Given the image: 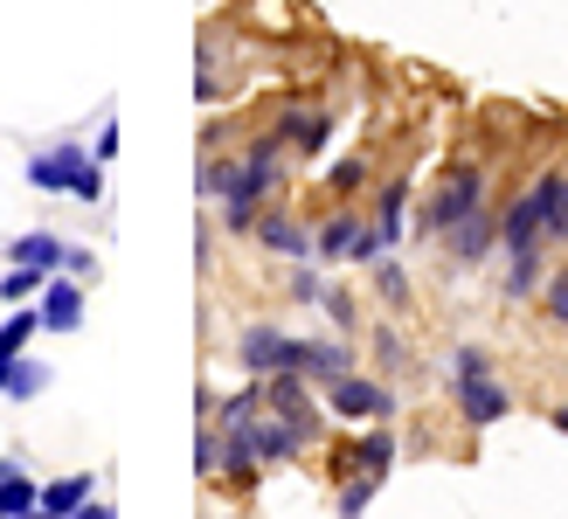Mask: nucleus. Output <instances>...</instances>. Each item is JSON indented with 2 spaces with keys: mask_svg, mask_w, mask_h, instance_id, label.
Instances as JSON below:
<instances>
[{
  "mask_svg": "<svg viewBox=\"0 0 568 519\" xmlns=\"http://www.w3.org/2000/svg\"><path fill=\"white\" fill-rule=\"evenodd\" d=\"M28 181H36L42 194H77V201H104V166L91 160V146H77V139H63V146H49L28 160Z\"/></svg>",
  "mask_w": 568,
  "mask_h": 519,
  "instance_id": "nucleus-1",
  "label": "nucleus"
},
{
  "mask_svg": "<svg viewBox=\"0 0 568 519\" xmlns=\"http://www.w3.org/2000/svg\"><path fill=\"white\" fill-rule=\"evenodd\" d=\"M458 409H465V423L471 429H493V423H506V409H514V395H506V381L493 374V360L478 354V346H465L458 360Z\"/></svg>",
  "mask_w": 568,
  "mask_h": 519,
  "instance_id": "nucleus-2",
  "label": "nucleus"
},
{
  "mask_svg": "<svg viewBox=\"0 0 568 519\" xmlns=\"http://www.w3.org/2000/svg\"><path fill=\"white\" fill-rule=\"evenodd\" d=\"M555 194H561V173H541L520 201H506L499 215V243L506 250H527V243H548L555 236Z\"/></svg>",
  "mask_w": 568,
  "mask_h": 519,
  "instance_id": "nucleus-3",
  "label": "nucleus"
},
{
  "mask_svg": "<svg viewBox=\"0 0 568 519\" xmlns=\"http://www.w3.org/2000/svg\"><path fill=\"white\" fill-rule=\"evenodd\" d=\"M478 208H486V173H478V166H450V173H444V187H437V201L423 208V222H430L437 236H444V228H458V222L478 215Z\"/></svg>",
  "mask_w": 568,
  "mask_h": 519,
  "instance_id": "nucleus-4",
  "label": "nucleus"
},
{
  "mask_svg": "<svg viewBox=\"0 0 568 519\" xmlns=\"http://www.w3.org/2000/svg\"><path fill=\"white\" fill-rule=\"evenodd\" d=\"M312 250L326 256V264H382V236H375V222H354L347 208H339L320 236H312Z\"/></svg>",
  "mask_w": 568,
  "mask_h": 519,
  "instance_id": "nucleus-5",
  "label": "nucleus"
},
{
  "mask_svg": "<svg viewBox=\"0 0 568 519\" xmlns=\"http://www.w3.org/2000/svg\"><path fill=\"white\" fill-rule=\"evenodd\" d=\"M326 409L339 423H388L395 416V395L382 381H361V374H339V381L326 388Z\"/></svg>",
  "mask_w": 568,
  "mask_h": 519,
  "instance_id": "nucleus-6",
  "label": "nucleus"
},
{
  "mask_svg": "<svg viewBox=\"0 0 568 519\" xmlns=\"http://www.w3.org/2000/svg\"><path fill=\"white\" fill-rule=\"evenodd\" d=\"M388 465H395V429L388 423H375L361 444L339 450V478H388Z\"/></svg>",
  "mask_w": 568,
  "mask_h": 519,
  "instance_id": "nucleus-7",
  "label": "nucleus"
},
{
  "mask_svg": "<svg viewBox=\"0 0 568 519\" xmlns=\"http://www.w3.org/2000/svg\"><path fill=\"white\" fill-rule=\"evenodd\" d=\"M284 346H292V333H277V326H250V333L236 339V360H243V374L271 381V374H284Z\"/></svg>",
  "mask_w": 568,
  "mask_h": 519,
  "instance_id": "nucleus-8",
  "label": "nucleus"
},
{
  "mask_svg": "<svg viewBox=\"0 0 568 519\" xmlns=\"http://www.w3.org/2000/svg\"><path fill=\"white\" fill-rule=\"evenodd\" d=\"M277 139H284V146H298V160H312V153H326L333 119H326V111H298V104H284V111H277Z\"/></svg>",
  "mask_w": 568,
  "mask_h": 519,
  "instance_id": "nucleus-9",
  "label": "nucleus"
},
{
  "mask_svg": "<svg viewBox=\"0 0 568 519\" xmlns=\"http://www.w3.org/2000/svg\"><path fill=\"white\" fill-rule=\"evenodd\" d=\"M83 326V277L42 284V333H77Z\"/></svg>",
  "mask_w": 568,
  "mask_h": 519,
  "instance_id": "nucleus-10",
  "label": "nucleus"
},
{
  "mask_svg": "<svg viewBox=\"0 0 568 519\" xmlns=\"http://www.w3.org/2000/svg\"><path fill=\"white\" fill-rule=\"evenodd\" d=\"M257 243H264V250H277V256H312V236L298 228V215L284 208V201H271V208L257 215Z\"/></svg>",
  "mask_w": 568,
  "mask_h": 519,
  "instance_id": "nucleus-11",
  "label": "nucleus"
},
{
  "mask_svg": "<svg viewBox=\"0 0 568 519\" xmlns=\"http://www.w3.org/2000/svg\"><path fill=\"white\" fill-rule=\"evenodd\" d=\"M444 243H450V256H458V264L471 271V264H486V250L499 243V222L478 208V215H465L458 228H444Z\"/></svg>",
  "mask_w": 568,
  "mask_h": 519,
  "instance_id": "nucleus-12",
  "label": "nucleus"
},
{
  "mask_svg": "<svg viewBox=\"0 0 568 519\" xmlns=\"http://www.w3.org/2000/svg\"><path fill=\"white\" fill-rule=\"evenodd\" d=\"M63 250L70 243H55L49 228H28V236L8 243V264H28V271H63Z\"/></svg>",
  "mask_w": 568,
  "mask_h": 519,
  "instance_id": "nucleus-13",
  "label": "nucleus"
},
{
  "mask_svg": "<svg viewBox=\"0 0 568 519\" xmlns=\"http://www.w3.org/2000/svg\"><path fill=\"white\" fill-rule=\"evenodd\" d=\"M403 201H409V181H388L375 194V236H382V250L403 243Z\"/></svg>",
  "mask_w": 568,
  "mask_h": 519,
  "instance_id": "nucleus-14",
  "label": "nucleus"
},
{
  "mask_svg": "<svg viewBox=\"0 0 568 519\" xmlns=\"http://www.w3.org/2000/svg\"><path fill=\"white\" fill-rule=\"evenodd\" d=\"M514 264H506V298H534L541 292V243H527V250H506Z\"/></svg>",
  "mask_w": 568,
  "mask_h": 519,
  "instance_id": "nucleus-15",
  "label": "nucleus"
},
{
  "mask_svg": "<svg viewBox=\"0 0 568 519\" xmlns=\"http://www.w3.org/2000/svg\"><path fill=\"white\" fill-rule=\"evenodd\" d=\"M49 381H55V367H49V360H28V354H21V360H14V374H8V388H0V395H8V401H36Z\"/></svg>",
  "mask_w": 568,
  "mask_h": 519,
  "instance_id": "nucleus-16",
  "label": "nucleus"
},
{
  "mask_svg": "<svg viewBox=\"0 0 568 519\" xmlns=\"http://www.w3.org/2000/svg\"><path fill=\"white\" fill-rule=\"evenodd\" d=\"M36 506H42V485L28 478V471L0 478V519H21V512H36Z\"/></svg>",
  "mask_w": 568,
  "mask_h": 519,
  "instance_id": "nucleus-17",
  "label": "nucleus"
},
{
  "mask_svg": "<svg viewBox=\"0 0 568 519\" xmlns=\"http://www.w3.org/2000/svg\"><path fill=\"white\" fill-rule=\"evenodd\" d=\"M91 492H98V478H83V471H77V478H55V485H42V506L70 519V512H77L83 499H91Z\"/></svg>",
  "mask_w": 568,
  "mask_h": 519,
  "instance_id": "nucleus-18",
  "label": "nucleus"
},
{
  "mask_svg": "<svg viewBox=\"0 0 568 519\" xmlns=\"http://www.w3.org/2000/svg\"><path fill=\"white\" fill-rule=\"evenodd\" d=\"M257 215H264V201H250V194H222V228H230V236H250V228H257Z\"/></svg>",
  "mask_w": 568,
  "mask_h": 519,
  "instance_id": "nucleus-19",
  "label": "nucleus"
},
{
  "mask_svg": "<svg viewBox=\"0 0 568 519\" xmlns=\"http://www.w3.org/2000/svg\"><path fill=\"white\" fill-rule=\"evenodd\" d=\"M375 492H382V478H347V485H339V519H361L367 506H375Z\"/></svg>",
  "mask_w": 568,
  "mask_h": 519,
  "instance_id": "nucleus-20",
  "label": "nucleus"
},
{
  "mask_svg": "<svg viewBox=\"0 0 568 519\" xmlns=\"http://www.w3.org/2000/svg\"><path fill=\"white\" fill-rule=\"evenodd\" d=\"M42 284H49V271H28V264H8V277H0V298H42Z\"/></svg>",
  "mask_w": 568,
  "mask_h": 519,
  "instance_id": "nucleus-21",
  "label": "nucleus"
},
{
  "mask_svg": "<svg viewBox=\"0 0 568 519\" xmlns=\"http://www.w3.org/2000/svg\"><path fill=\"white\" fill-rule=\"evenodd\" d=\"M326 187H333V194H361V187H367V160H361V153H347V160H333V173H326Z\"/></svg>",
  "mask_w": 568,
  "mask_h": 519,
  "instance_id": "nucleus-22",
  "label": "nucleus"
},
{
  "mask_svg": "<svg viewBox=\"0 0 568 519\" xmlns=\"http://www.w3.org/2000/svg\"><path fill=\"white\" fill-rule=\"evenodd\" d=\"M541 305H548V319H555V326H568V271H555V277L541 284Z\"/></svg>",
  "mask_w": 568,
  "mask_h": 519,
  "instance_id": "nucleus-23",
  "label": "nucleus"
},
{
  "mask_svg": "<svg viewBox=\"0 0 568 519\" xmlns=\"http://www.w3.org/2000/svg\"><path fill=\"white\" fill-rule=\"evenodd\" d=\"M375 292H382L388 305H403V298H409V277H403V264H382V271H375Z\"/></svg>",
  "mask_w": 568,
  "mask_h": 519,
  "instance_id": "nucleus-24",
  "label": "nucleus"
},
{
  "mask_svg": "<svg viewBox=\"0 0 568 519\" xmlns=\"http://www.w3.org/2000/svg\"><path fill=\"white\" fill-rule=\"evenodd\" d=\"M292 298H298V305H320V298H326L320 271H305V264H298V271H292Z\"/></svg>",
  "mask_w": 568,
  "mask_h": 519,
  "instance_id": "nucleus-25",
  "label": "nucleus"
},
{
  "mask_svg": "<svg viewBox=\"0 0 568 519\" xmlns=\"http://www.w3.org/2000/svg\"><path fill=\"white\" fill-rule=\"evenodd\" d=\"M320 305H326V319H333L339 333H347V326H354V298H347V292H326Z\"/></svg>",
  "mask_w": 568,
  "mask_h": 519,
  "instance_id": "nucleus-26",
  "label": "nucleus"
},
{
  "mask_svg": "<svg viewBox=\"0 0 568 519\" xmlns=\"http://www.w3.org/2000/svg\"><path fill=\"white\" fill-rule=\"evenodd\" d=\"M91 271H98L91 250H63V277H91Z\"/></svg>",
  "mask_w": 568,
  "mask_h": 519,
  "instance_id": "nucleus-27",
  "label": "nucleus"
},
{
  "mask_svg": "<svg viewBox=\"0 0 568 519\" xmlns=\"http://www.w3.org/2000/svg\"><path fill=\"white\" fill-rule=\"evenodd\" d=\"M91 160H98V166H104V160H119V125H104V132H98V146H91Z\"/></svg>",
  "mask_w": 568,
  "mask_h": 519,
  "instance_id": "nucleus-28",
  "label": "nucleus"
},
{
  "mask_svg": "<svg viewBox=\"0 0 568 519\" xmlns=\"http://www.w3.org/2000/svg\"><path fill=\"white\" fill-rule=\"evenodd\" d=\"M375 354H382V367H403V339L382 333V339H375Z\"/></svg>",
  "mask_w": 568,
  "mask_h": 519,
  "instance_id": "nucleus-29",
  "label": "nucleus"
},
{
  "mask_svg": "<svg viewBox=\"0 0 568 519\" xmlns=\"http://www.w3.org/2000/svg\"><path fill=\"white\" fill-rule=\"evenodd\" d=\"M70 519H119V512H111V506H98V499H83V506H77Z\"/></svg>",
  "mask_w": 568,
  "mask_h": 519,
  "instance_id": "nucleus-30",
  "label": "nucleus"
},
{
  "mask_svg": "<svg viewBox=\"0 0 568 519\" xmlns=\"http://www.w3.org/2000/svg\"><path fill=\"white\" fill-rule=\"evenodd\" d=\"M548 423H555V429H561V437H568V401H561V409H555V416H548Z\"/></svg>",
  "mask_w": 568,
  "mask_h": 519,
  "instance_id": "nucleus-31",
  "label": "nucleus"
},
{
  "mask_svg": "<svg viewBox=\"0 0 568 519\" xmlns=\"http://www.w3.org/2000/svg\"><path fill=\"white\" fill-rule=\"evenodd\" d=\"M8 471H21V465H14V457H0V478H8Z\"/></svg>",
  "mask_w": 568,
  "mask_h": 519,
  "instance_id": "nucleus-32",
  "label": "nucleus"
},
{
  "mask_svg": "<svg viewBox=\"0 0 568 519\" xmlns=\"http://www.w3.org/2000/svg\"><path fill=\"white\" fill-rule=\"evenodd\" d=\"M555 243H561V250H568V222H561V228H555Z\"/></svg>",
  "mask_w": 568,
  "mask_h": 519,
  "instance_id": "nucleus-33",
  "label": "nucleus"
}]
</instances>
